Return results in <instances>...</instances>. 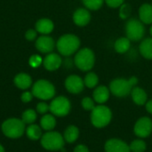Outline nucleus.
<instances>
[{
	"mask_svg": "<svg viewBox=\"0 0 152 152\" xmlns=\"http://www.w3.org/2000/svg\"><path fill=\"white\" fill-rule=\"evenodd\" d=\"M106 152H131L129 145L119 139H110L104 146Z\"/></svg>",
	"mask_w": 152,
	"mask_h": 152,
	"instance_id": "obj_12",
	"label": "nucleus"
},
{
	"mask_svg": "<svg viewBox=\"0 0 152 152\" xmlns=\"http://www.w3.org/2000/svg\"><path fill=\"white\" fill-rule=\"evenodd\" d=\"M134 134L140 138L148 137L152 132V120L148 117H142L137 120L134 128Z\"/></svg>",
	"mask_w": 152,
	"mask_h": 152,
	"instance_id": "obj_10",
	"label": "nucleus"
},
{
	"mask_svg": "<svg viewBox=\"0 0 152 152\" xmlns=\"http://www.w3.org/2000/svg\"><path fill=\"white\" fill-rule=\"evenodd\" d=\"M61 62H62L61 58L60 57V55H58L56 53L48 54L43 61L45 68L50 71H53V70L58 69L61 67Z\"/></svg>",
	"mask_w": 152,
	"mask_h": 152,
	"instance_id": "obj_15",
	"label": "nucleus"
},
{
	"mask_svg": "<svg viewBox=\"0 0 152 152\" xmlns=\"http://www.w3.org/2000/svg\"><path fill=\"white\" fill-rule=\"evenodd\" d=\"M37 110L40 114H45L48 110H50V106L47 103H45V102H40L37 106Z\"/></svg>",
	"mask_w": 152,
	"mask_h": 152,
	"instance_id": "obj_34",
	"label": "nucleus"
},
{
	"mask_svg": "<svg viewBox=\"0 0 152 152\" xmlns=\"http://www.w3.org/2000/svg\"><path fill=\"white\" fill-rule=\"evenodd\" d=\"M125 0H104V2L107 4L108 6L110 8H118L120 7L124 4Z\"/></svg>",
	"mask_w": 152,
	"mask_h": 152,
	"instance_id": "obj_33",
	"label": "nucleus"
},
{
	"mask_svg": "<svg viewBox=\"0 0 152 152\" xmlns=\"http://www.w3.org/2000/svg\"><path fill=\"white\" fill-rule=\"evenodd\" d=\"M138 83L136 77H131L129 79L116 78L110 84V91L117 97H126L131 94L132 89Z\"/></svg>",
	"mask_w": 152,
	"mask_h": 152,
	"instance_id": "obj_1",
	"label": "nucleus"
},
{
	"mask_svg": "<svg viewBox=\"0 0 152 152\" xmlns=\"http://www.w3.org/2000/svg\"><path fill=\"white\" fill-rule=\"evenodd\" d=\"M150 33H151V35L152 37V25L151 27V28H150Z\"/></svg>",
	"mask_w": 152,
	"mask_h": 152,
	"instance_id": "obj_40",
	"label": "nucleus"
},
{
	"mask_svg": "<svg viewBox=\"0 0 152 152\" xmlns=\"http://www.w3.org/2000/svg\"><path fill=\"white\" fill-rule=\"evenodd\" d=\"M144 33V23L135 18L128 20L126 24V35L127 38L131 41H139L143 37Z\"/></svg>",
	"mask_w": 152,
	"mask_h": 152,
	"instance_id": "obj_6",
	"label": "nucleus"
},
{
	"mask_svg": "<svg viewBox=\"0 0 152 152\" xmlns=\"http://www.w3.org/2000/svg\"><path fill=\"white\" fill-rule=\"evenodd\" d=\"M64 138L58 132H47L41 137L42 146L48 151H59L64 146Z\"/></svg>",
	"mask_w": 152,
	"mask_h": 152,
	"instance_id": "obj_7",
	"label": "nucleus"
},
{
	"mask_svg": "<svg viewBox=\"0 0 152 152\" xmlns=\"http://www.w3.org/2000/svg\"><path fill=\"white\" fill-rule=\"evenodd\" d=\"M145 107H146L147 111H148L149 113L152 114V100L149 101V102H147L145 103Z\"/></svg>",
	"mask_w": 152,
	"mask_h": 152,
	"instance_id": "obj_38",
	"label": "nucleus"
},
{
	"mask_svg": "<svg viewBox=\"0 0 152 152\" xmlns=\"http://www.w3.org/2000/svg\"><path fill=\"white\" fill-rule=\"evenodd\" d=\"M2 131L4 134L9 138H19L25 131V124L20 119L10 118L3 123Z\"/></svg>",
	"mask_w": 152,
	"mask_h": 152,
	"instance_id": "obj_5",
	"label": "nucleus"
},
{
	"mask_svg": "<svg viewBox=\"0 0 152 152\" xmlns=\"http://www.w3.org/2000/svg\"><path fill=\"white\" fill-rule=\"evenodd\" d=\"M75 65L82 71H89L91 70L95 63V55L92 49L90 48H82L80 49L75 58H74Z\"/></svg>",
	"mask_w": 152,
	"mask_h": 152,
	"instance_id": "obj_3",
	"label": "nucleus"
},
{
	"mask_svg": "<svg viewBox=\"0 0 152 152\" xmlns=\"http://www.w3.org/2000/svg\"><path fill=\"white\" fill-rule=\"evenodd\" d=\"M27 135L30 140L37 141L42 137V131L41 128L37 125H30L27 128Z\"/></svg>",
	"mask_w": 152,
	"mask_h": 152,
	"instance_id": "obj_25",
	"label": "nucleus"
},
{
	"mask_svg": "<svg viewBox=\"0 0 152 152\" xmlns=\"http://www.w3.org/2000/svg\"><path fill=\"white\" fill-rule=\"evenodd\" d=\"M110 88L105 86H100L96 87L93 93V99L99 104L105 103L110 98Z\"/></svg>",
	"mask_w": 152,
	"mask_h": 152,
	"instance_id": "obj_16",
	"label": "nucleus"
},
{
	"mask_svg": "<svg viewBox=\"0 0 152 152\" xmlns=\"http://www.w3.org/2000/svg\"><path fill=\"white\" fill-rule=\"evenodd\" d=\"M132 12V9L131 6L128 4H123L120 7H119V17L122 20H126L130 17V14Z\"/></svg>",
	"mask_w": 152,
	"mask_h": 152,
	"instance_id": "obj_30",
	"label": "nucleus"
},
{
	"mask_svg": "<svg viewBox=\"0 0 152 152\" xmlns=\"http://www.w3.org/2000/svg\"><path fill=\"white\" fill-rule=\"evenodd\" d=\"M33 97V94L29 93V92H25L21 94V101L23 102H28L32 100Z\"/></svg>",
	"mask_w": 152,
	"mask_h": 152,
	"instance_id": "obj_35",
	"label": "nucleus"
},
{
	"mask_svg": "<svg viewBox=\"0 0 152 152\" xmlns=\"http://www.w3.org/2000/svg\"><path fill=\"white\" fill-rule=\"evenodd\" d=\"M132 152H144L146 151V142L142 140H134L129 145Z\"/></svg>",
	"mask_w": 152,
	"mask_h": 152,
	"instance_id": "obj_28",
	"label": "nucleus"
},
{
	"mask_svg": "<svg viewBox=\"0 0 152 152\" xmlns=\"http://www.w3.org/2000/svg\"><path fill=\"white\" fill-rule=\"evenodd\" d=\"M131 96H132V99L134 101V102L137 105H144L146 102H147V94L146 92L141 88V87H138V86H134L133 89H132V92H131Z\"/></svg>",
	"mask_w": 152,
	"mask_h": 152,
	"instance_id": "obj_18",
	"label": "nucleus"
},
{
	"mask_svg": "<svg viewBox=\"0 0 152 152\" xmlns=\"http://www.w3.org/2000/svg\"><path fill=\"white\" fill-rule=\"evenodd\" d=\"M36 29L41 34H49L53 29V23L49 19H41L36 24Z\"/></svg>",
	"mask_w": 152,
	"mask_h": 152,
	"instance_id": "obj_21",
	"label": "nucleus"
},
{
	"mask_svg": "<svg viewBox=\"0 0 152 152\" xmlns=\"http://www.w3.org/2000/svg\"><path fill=\"white\" fill-rule=\"evenodd\" d=\"M37 119V114L33 110H27L22 114V121L24 124H32Z\"/></svg>",
	"mask_w": 152,
	"mask_h": 152,
	"instance_id": "obj_29",
	"label": "nucleus"
},
{
	"mask_svg": "<svg viewBox=\"0 0 152 152\" xmlns=\"http://www.w3.org/2000/svg\"><path fill=\"white\" fill-rule=\"evenodd\" d=\"M74 152H89V150H88V148H87L86 145L79 144V145H77V146L75 148Z\"/></svg>",
	"mask_w": 152,
	"mask_h": 152,
	"instance_id": "obj_37",
	"label": "nucleus"
},
{
	"mask_svg": "<svg viewBox=\"0 0 152 152\" xmlns=\"http://www.w3.org/2000/svg\"><path fill=\"white\" fill-rule=\"evenodd\" d=\"M36 37H37V32H36L34 29H29V30H28V31L26 32V34H25V37H26L28 40H29V41L34 40Z\"/></svg>",
	"mask_w": 152,
	"mask_h": 152,
	"instance_id": "obj_36",
	"label": "nucleus"
},
{
	"mask_svg": "<svg viewBox=\"0 0 152 152\" xmlns=\"http://www.w3.org/2000/svg\"><path fill=\"white\" fill-rule=\"evenodd\" d=\"M0 152H4V149L3 148V146L0 144Z\"/></svg>",
	"mask_w": 152,
	"mask_h": 152,
	"instance_id": "obj_39",
	"label": "nucleus"
},
{
	"mask_svg": "<svg viewBox=\"0 0 152 152\" xmlns=\"http://www.w3.org/2000/svg\"><path fill=\"white\" fill-rule=\"evenodd\" d=\"M42 63V58L39 55H32L29 59V64L33 68H37Z\"/></svg>",
	"mask_w": 152,
	"mask_h": 152,
	"instance_id": "obj_32",
	"label": "nucleus"
},
{
	"mask_svg": "<svg viewBox=\"0 0 152 152\" xmlns=\"http://www.w3.org/2000/svg\"><path fill=\"white\" fill-rule=\"evenodd\" d=\"M49 106L50 111L57 117H64L68 115L71 107L69 99L64 96L56 97L54 100H53Z\"/></svg>",
	"mask_w": 152,
	"mask_h": 152,
	"instance_id": "obj_9",
	"label": "nucleus"
},
{
	"mask_svg": "<svg viewBox=\"0 0 152 152\" xmlns=\"http://www.w3.org/2000/svg\"><path fill=\"white\" fill-rule=\"evenodd\" d=\"M131 48V40L126 37H120L114 43V49L118 53H126Z\"/></svg>",
	"mask_w": 152,
	"mask_h": 152,
	"instance_id": "obj_20",
	"label": "nucleus"
},
{
	"mask_svg": "<svg viewBox=\"0 0 152 152\" xmlns=\"http://www.w3.org/2000/svg\"><path fill=\"white\" fill-rule=\"evenodd\" d=\"M36 47L37 49L44 53H50L54 48V41L52 37L47 36H42L40 37L37 42H36Z\"/></svg>",
	"mask_w": 152,
	"mask_h": 152,
	"instance_id": "obj_14",
	"label": "nucleus"
},
{
	"mask_svg": "<svg viewBox=\"0 0 152 152\" xmlns=\"http://www.w3.org/2000/svg\"><path fill=\"white\" fill-rule=\"evenodd\" d=\"M40 125L44 130L51 131L56 126V119L53 115H45L40 120Z\"/></svg>",
	"mask_w": 152,
	"mask_h": 152,
	"instance_id": "obj_24",
	"label": "nucleus"
},
{
	"mask_svg": "<svg viewBox=\"0 0 152 152\" xmlns=\"http://www.w3.org/2000/svg\"><path fill=\"white\" fill-rule=\"evenodd\" d=\"M32 94L38 99L49 100L55 94V89L53 84L46 80H38L32 87Z\"/></svg>",
	"mask_w": 152,
	"mask_h": 152,
	"instance_id": "obj_8",
	"label": "nucleus"
},
{
	"mask_svg": "<svg viewBox=\"0 0 152 152\" xmlns=\"http://www.w3.org/2000/svg\"><path fill=\"white\" fill-rule=\"evenodd\" d=\"M84 80L77 75H71L65 80V87L71 94L81 93L84 89Z\"/></svg>",
	"mask_w": 152,
	"mask_h": 152,
	"instance_id": "obj_11",
	"label": "nucleus"
},
{
	"mask_svg": "<svg viewBox=\"0 0 152 152\" xmlns=\"http://www.w3.org/2000/svg\"><path fill=\"white\" fill-rule=\"evenodd\" d=\"M112 113L110 108L104 105L95 106L91 113V122L97 128L105 127L111 121Z\"/></svg>",
	"mask_w": 152,
	"mask_h": 152,
	"instance_id": "obj_4",
	"label": "nucleus"
},
{
	"mask_svg": "<svg viewBox=\"0 0 152 152\" xmlns=\"http://www.w3.org/2000/svg\"><path fill=\"white\" fill-rule=\"evenodd\" d=\"M56 45L59 53L61 55L70 56L78 50L80 46V40L76 35L66 34L60 37Z\"/></svg>",
	"mask_w": 152,
	"mask_h": 152,
	"instance_id": "obj_2",
	"label": "nucleus"
},
{
	"mask_svg": "<svg viewBox=\"0 0 152 152\" xmlns=\"http://www.w3.org/2000/svg\"><path fill=\"white\" fill-rule=\"evenodd\" d=\"M82 1L84 5L86 7V9L93 10V11L99 10L104 3V0H82Z\"/></svg>",
	"mask_w": 152,
	"mask_h": 152,
	"instance_id": "obj_27",
	"label": "nucleus"
},
{
	"mask_svg": "<svg viewBox=\"0 0 152 152\" xmlns=\"http://www.w3.org/2000/svg\"><path fill=\"white\" fill-rule=\"evenodd\" d=\"M32 80L31 77L25 73H20L17 75L14 78V84L17 87L20 89H27L31 86Z\"/></svg>",
	"mask_w": 152,
	"mask_h": 152,
	"instance_id": "obj_22",
	"label": "nucleus"
},
{
	"mask_svg": "<svg viewBox=\"0 0 152 152\" xmlns=\"http://www.w3.org/2000/svg\"><path fill=\"white\" fill-rule=\"evenodd\" d=\"M139 52L143 58L152 60V37L145 38L141 42L139 45Z\"/></svg>",
	"mask_w": 152,
	"mask_h": 152,
	"instance_id": "obj_19",
	"label": "nucleus"
},
{
	"mask_svg": "<svg viewBox=\"0 0 152 152\" xmlns=\"http://www.w3.org/2000/svg\"><path fill=\"white\" fill-rule=\"evenodd\" d=\"M91 20V13L88 9L78 8L73 13V21L79 27L86 26Z\"/></svg>",
	"mask_w": 152,
	"mask_h": 152,
	"instance_id": "obj_13",
	"label": "nucleus"
},
{
	"mask_svg": "<svg viewBox=\"0 0 152 152\" xmlns=\"http://www.w3.org/2000/svg\"><path fill=\"white\" fill-rule=\"evenodd\" d=\"M79 136V130L77 126H69L64 132V140L69 142L72 143L77 140Z\"/></svg>",
	"mask_w": 152,
	"mask_h": 152,
	"instance_id": "obj_23",
	"label": "nucleus"
},
{
	"mask_svg": "<svg viewBox=\"0 0 152 152\" xmlns=\"http://www.w3.org/2000/svg\"><path fill=\"white\" fill-rule=\"evenodd\" d=\"M84 83H85V86H87L88 88H94L99 83V77L95 73L89 72L85 77Z\"/></svg>",
	"mask_w": 152,
	"mask_h": 152,
	"instance_id": "obj_26",
	"label": "nucleus"
},
{
	"mask_svg": "<svg viewBox=\"0 0 152 152\" xmlns=\"http://www.w3.org/2000/svg\"><path fill=\"white\" fill-rule=\"evenodd\" d=\"M139 18L144 24H152V4H143L140 6Z\"/></svg>",
	"mask_w": 152,
	"mask_h": 152,
	"instance_id": "obj_17",
	"label": "nucleus"
},
{
	"mask_svg": "<svg viewBox=\"0 0 152 152\" xmlns=\"http://www.w3.org/2000/svg\"><path fill=\"white\" fill-rule=\"evenodd\" d=\"M94 100L90 98V97H86L82 100L81 102V104H82V107L86 110H90L92 111L94 107H95V103H94Z\"/></svg>",
	"mask_w": 152,
	"mask_h": 152,
	"instance_id": "obj_31",
	"label": "nucleus"
}]
</instances>
